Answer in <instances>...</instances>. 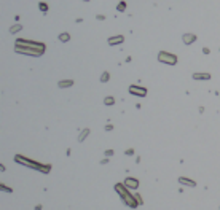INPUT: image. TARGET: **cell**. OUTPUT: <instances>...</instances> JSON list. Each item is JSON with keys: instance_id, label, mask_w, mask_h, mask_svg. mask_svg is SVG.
I'll list each match as a JSON object with an SVG mask.
<instances>
[{"instance_id": "24", "label": "cell", "mask_w": 220, "mask_h": 210, "mask_svg": "<svg viewBox=\"0 0 220 210\" xmlns=\"http://www.w3.org/2000/svg\"><path fill=\"white\" fill-rule=\"evenodd\" d=\"M202 53H204V54H209L211 51H209V48H202Z\"/></svg>"}, {"instance_id": "5", "label": "cell", "mask_w": 220, "mask_h": 210, "mask_svg": "<svg viewBox=\"0 0 220 210\" xmlns=\"http://www.w3.org/2000/svg\"><path fill=\"white\" fill-rule=\"evenodd\" d=\"M129 92H131L132 96H137V97H145L147 96V89H145V88H140V86H136V85L129 86Z\"/></svg>"}, {"instance_id": "9", "label": "cell", "mask_w": 220, "mask_h": 210, "mask_svg": "<svg viewBox=\"0 0 220 210\" xmlns=\"http://www.w3.org/2000/svg\"><path fill=\"white\" fill-rule=\"evenodd\" d=\"M182 40H183L185 45H191V43L196 40V35H193V34H185V35L182 37Z\"/></svg>"}, {"instance_id": "20", "label": "cell", "mask_w": 220, "mask_h": 210, "mask_svg": "<svg viewBox=\"0 0 220 210\" xmlns=\"http://www.w3.org/2000/svg\"><path fill=\"white\" fill-rule=\"evenodd\" d=\"M134 196H136V199H137V202H139V205H140V204H144V199L140 197V196L137 194V193H136V194H134Z\"/></svg>"}, {"instance_id": "7", "label": "cell", "mask_w": 220, "mask_h": 210, "mask_svg": "<svg viewBox=\"0 0 220 210\" xmlns=\"http://www.w3.org/2000/svg\"><path fill=\"white\" fill-rule=\"evenodd\" d=\"M179 183L183 185V186H196L195 180H190V178H187V177H180V178H179Z\"/></svg>"}, {"instance_id": "4", "label": "cell", "mask_w": 220, "mask_h": 210, "mask_svg": "<svg viewBox=\"0 0 220 210\" xmlns=\"http://www.w3.org/2000/svg\"><path fill=\"white\" fill-rule=\"evenodd\" d=\"M158 60H160L161 64H169V65H176L177 64V57L174 56V54L167 53V51H161L158 54Z\"/></svg>"}, {"instance_id": "6", "label": "cell", "mask_w": 220, "mask_h": 210, "mask_svg": "<svg viewBox=\"0 0 220 210\" xmlns=\"http://www.w3.org/2000/svg\"><path fill=\"white\" fill-rule=\"evenodd\" d=\"M125 185L128 190H131V191H136L137 188H139V180L137 178H132V177H128V178H125Z\"/></svg>"}, {"instance_id": "19", "label": "cell", "mask_w": 220, "mask_h": 210, "mask_svg": "<svg viewBox=\"0 0 220 210\" xmlns=\"http://www.w3.org/2000/svg\"><path fill=\"white\" fill-rule=\"evenodd\" d=\"M125 8H126V3L125 2H121L120 5H118V10H120V11H125Z\"/></svg>"}, {"instance_id": "16", "label": "cell", "mask_w": 220, "mask_h": 210, "mask_svg": "<svg viewBox=\"0 0 220 210\" xmlns=\"http://www.w3.org/2000/svg\"><path fill=\"white\" fill-rule=\"evenodd\" d=\"M21 29H22V27H21L19 24H16V26H13V27L10 29V32H11V34H14V32H19Z\"/></svg>"}, {"instance_id": "18", "label": "cell", "mask_w": 220, "mask_h": 210, "mask_svg": "<svg viewBox=\"0 0 220 210\" xmlns=\"http://www.w3.org/2000/svg\"><path fill=\"white\" fill-rule=\"evenodd\" d=\"M38 8H40L42 11H48V5L46 3H38Z\"/></svg>"}, {"instance_id": "3", "label": "cell", "mask_w": 220, "mask_h": 210, "mask_svg": "<svg viewBox=\"0 0 220 210\" xmlns=\"http://www.w3.org/2000/svg\"><path fill=\"white\" fill-rule=\"evenodd\" d=\"M14 161L19 162L21 165H26V167L35 169V170H38V172H42V174H48L49 170H51V165H49V164L37 162V161H33V159H29V158L21 156V154H16V156H14Z\"/></svg>"}, {"instance_id": "14", "label": "cell", "mask_w": 220, "mask_h": 210, "mask_svg": "<svg viewBox=\"0 0 220 210\" xmlns=\"http://www.w3.org/2000/svg\"><path fill=\"white\" fill-rule=\"evenodd\" d=\"M59 40L62 42V43H65V42L70 40V35H69V34H61V35H59Z\"/></svg>"}, {"instance_id": "13", "label": "cell", "mask_w": 220, "mask_h": 210, "mask_svg": "<svg viewBox=\"0 0 220 210\" xmlns=\"http://www.w3.org/2000/svg\"><path fill=\"white\" fill-rule=\"evenodd\" d=\"M109 80H110V73H109V72H104L102 76H100V81H102V83H107Z\"/></svg>"}, {"instance_id": "17", "label": "cell", "mask_w": 220, "mask_h": 210, "mask_svg": "<svg viewBox=\"0 0 220 210\" xmlns=\"http://www.w3.org/2000/svg\"><path fill=\"white\" fill-rule=\"evenodd\" d=\"M0 188H2V191H5V193H11V191H13V190H11V188L10 186H7V185H0Z\"/></svg>"}, {"instance_id": "22", "label": "cell", "mask_w": 220, "mask_h": 210, "mask_svg": "<svg viewBox=\"0 0 220 210\" xmlns=\"http://www.w3.org/2000/svg\"><path fill=\"white\" fill-rule=\"evenodd\" d=\"M112 154H113V150H107L105 151V156H112Z\"/></svg>"}, {"instance_id": "21", "label": "cell", "mask_w": 220, "mask_h": 210, "mask_svg": "<svg viewBox=\"0 0 220 210\" xmlns=\"http://www.w3.org/2000/svg\"><path fill=\"white\" fill-rule=\"evenodd\" d=\"M126 154H128V156H132V154H134V150H132V148H129V150H126Z\"/></svg>"}, {"instance_id": "12", "label": "cell", "mask_w": 220, "mask_h": 210, "mask_svg": "<svg viewBox=\"0 0 220 210\" xmlns=\"http://www.w3.org/2000/svg\"><path fill=\"white\" fill-rule=\"evenodd\" d=\"M89 132H91L89 129H83V131L80 132V135H78V140H80V142H83V140H84V139H86V137L89 135Z\"/></svg>"}, {"instance_id": "10", "label": "cell", "mask_w": 220, "mask_h": 210, "mask_svg": "<svg viewBox=\"0 0 220 210\" xmlns=\"http://www.w3.org/2000/svg\"><path fill=\"white\" fill-rule=\"evenodd\" d=\"M123 40H125V38H123V35H116V37H110L109 38V45H116V43H123Z\"/></svg>"}, {"instance_id": "11", "label": "cell", "mask_w": 220, "mask_h": 210, "mask_svg": "<svg viewBox=\"0 0 220 210\" xmlns=\"http://www.w3.org/2000/svg\"><path fill=\"white\" fill-rule=\"evenodd\" d=\"M58 86L59 88H70V86H73V81L72 80H62V81L58 83Z\"/></svg>"}, {"instance_id": "2", "label": "cell", "mask_w": 220, "mask_h": 210, "mask_svg": "<svg viewBox=\"0 0 220 210\" xmlns=\"http://www.w3.org/2000/svg\"><path fill=\"white\" fill-rule=\"evenodd\" d=\"M115 191L118 193V196L121 197V201L126 204L128 207H131V208H136L139 205V202H137V199L136 196L131 193V190H128V188L123 185V183H116L115 185Z\"/></svg>"}, {"instance_id": "1", "label": "cell", "mask_w": 220, "mask_h": 210, "mask_svg": "<svg viewBox=\"0 0 220 210\" xmlns=\"http://www.w3.org/2000/svg\"><path fill=\"white\" fill-rule=\"evenodd\" d=\"M14 51L19 54H29L32 57H38L45 53V45L33 40H26V38H19L14 43Z\"/></svg>"}, {"instance_id": "8", "label": "cell", "mask_w": 220, "mask_h": 210, "mask_svg": "<svg viewBox=\"0 0 220 210\" xmlns=\"http://www.w3.org/2000/svg\"><path fill=\"white\" fill-rule=\"evenodd\" d=\"M193 80H211V73H202V72H196V73H193Z\"/></svg>"}, {"instance_id": "23", "label": "cell", "mask_w": 220, "mask_h": 210, "mask_svg": "<svg viewBox=\"0 0 220 210\" xmlns=\"http://www.w3.org/2000/svg\"><path fill=\"white\" fill-rule=\"evenodd\" d=\"M112 129H113V126H112V124H107L105 126V131H112Z\"/></svg>"}, {"instance_id": "15", "label": "cell", "mask_w": 220, "mask_h": 210, "mask_svg": "<svg viewBox=\"0 0 220 210\" xmlns=\"http://www.w3.org/2000/svg\"><path fill=\"white\" fill-rule=\"evenodd\" d=\"M104 103H105V105H113V103H115V99L112 97V96H109V97H105Z\"/></svg>"}]
</instances>
